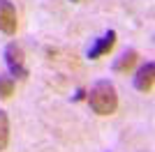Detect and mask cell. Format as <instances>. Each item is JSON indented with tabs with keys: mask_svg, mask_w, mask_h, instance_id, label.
Listing matches in <instances>:
<instances>
[{
	"mask_svg": "<svg viewBox=\"0 0 155 152\" xmlns=\"http://www.w3.org/2000/svg\"><path fill=\"white\" fill-rule=\"evenodd\" d=\"M134 88L139 92H143V95L153 92V88H155V65L153 62H146L139 67V71L134 76Z\"/></svg>",
	"mask_w": 155,
	"mask_h": 152,
	"instance_id": "cell-5",
	"label": "cell"
},
{
	"mask_svg": "<svg viewBox=\"0 0 155 152\" xmlns=\"http://www.w3.org/2000/svg\"><path fill=\"white\" fill-rule=\"evenodd\" d=\"M19 28V16H16V7L9 0H0V32L14 35Z\"/></svg>",
	"mask_w": 155,
	"mask_h": 152,
	"instance_id": "cell-3",
	"label": "cell"
},
{
	"mask_svg": "<svg viewBox=\"0 0 155 152\" xmlns=\"http://www.w3.org/2000/svg\"><path fill=\"white\" fill-rule=\"evenodd\" d=\"M86 99H88V106L93 108V113L102 115V118L114 115L118 111V95H116V88H114L111 81L102 78V81L93 83Z\"/></svg>",
	"mask_w": 155,
	"mask_h": 152,
	"instance_id": "cell-1",
	"label": "cell"
},
{
	"mask_svg": "<svg viewBox=\"0 0 155 152\" xmlns=\"http://www.w3.org/2000/svg\"><path fill=\"white\" fill-rule=\"evenodd\" d=\"M5 65L9 69V76L16 78H26L28 76V67H26V53L16 42H9L5 46Z\"/></svg>",
	"mask_w": 155,
	"mask_h": 152,
	"instance_id": "cell-2",
	"label": "cell"
},
{
	"mask_svg": "<svg viewBox=\"0 0 155 152\" xmlns=\"http://www.w3.org/2000/svg\"><path fill=\"white\" fill-rule=\"evenodd\" d=\"M137 60H139V51L137 49H127L123 55L114 62V71H116V74H130L132 67L137 65Z\"/></svg>",
	"mask_w": 155,
	"mask_h": 152,
	"instance_id": "cell-6",
	"label": "cell"
},
{
	"mask_svg": "<svg viewBox=\"0 0 155 152\" xmlns=\"http://www.w3.org/2000/svg\"><path fill=\"white\" fill-rule=\"evenodd\" d=\"M72 2H81V0H72Z\"/></svg>",
	"mask_w": 155,
	"mask_h": 152,
	"instance_id": "cell-9",
	"label": "cell"
},
{
	"mask_svg": "<svg viewBox=\"0 0 155 152\" xmlns=\"http://www.w3.org/2000/svg\"><path fill=\"white\" fill-rule=\"evenodd\" d=\"M116 37H118L116 30H107L102 37L95 39V44L88 51V58H91V60H100L102 55H109L111 51H114V46H116Z\"/></svg>",
	"mask_w": 155,
	"mask_h": 152,
	"instance_id": "cell-4",
	"label": "cell"
},
{
	"mask_svg": "<svg viewBox=\"0 0 155 152\" xmlns=\"http://www.w3.org/2000/svg\"><path fill=\"white\" fill-rule=\"evenodd\" d=\"M9 145V115L7 111H0V152Z\"/></svg>",
	"mask_w": 155,
	"mask_h": 152,
	"instance_id": "cell-7",
	"label": "cell"
},
{
	"mask_svg": "<svg viewBox=\"0 0 155 152\" xmlns=\"http://www.w3.org/2000/svg\"><path fill=\"white\" fill-rule=\"evenodd\" d=\"M14 95V78L7 74H0V99H9Z\"/></svg>",
	"mask_w": 155,
	"mask_h": 152,
	"instance_id": "cell-8",
	"label": "cell"
}]
</instances>
